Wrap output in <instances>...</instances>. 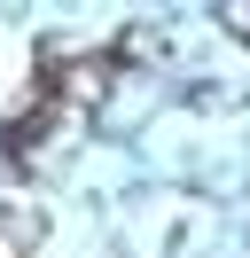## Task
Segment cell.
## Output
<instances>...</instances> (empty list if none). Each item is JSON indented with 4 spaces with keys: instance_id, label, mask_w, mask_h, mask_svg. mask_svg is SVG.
Returning <instances> with one entry per match:
<instances>
[{
    "instance_id": "6da1fadb",
    "label": "cell",
    "mask_w": 250,
    "mask_h": 258,
    "mask_svg": "<svg viewBox=\"0 0 250 258\" xmlns=\"http://www.w3.org/2000/svg\"><path fill=\"white\" fill-rule=\"evenodd\" d=\"M55 125H62V94L31 102V110H24V117L8 125V157H39V149H47V133H55Z\"/></svg>"
},
{
    "instance_id": "7a4b0ae2",
    "label": "cell",
    "mask_w": 250,
    "mask_h": 258,
    "mask_svg": "<svg viewBox=\"0 0 250 258\" xmlns=\"http://www.w3.org/2000/svg\"><path fill=\"white\" fill-rule=\"evenodd\" d=\"M227 16H234V32H242V39H250V8H227Z\"/></svg>"
}]
</instances>
